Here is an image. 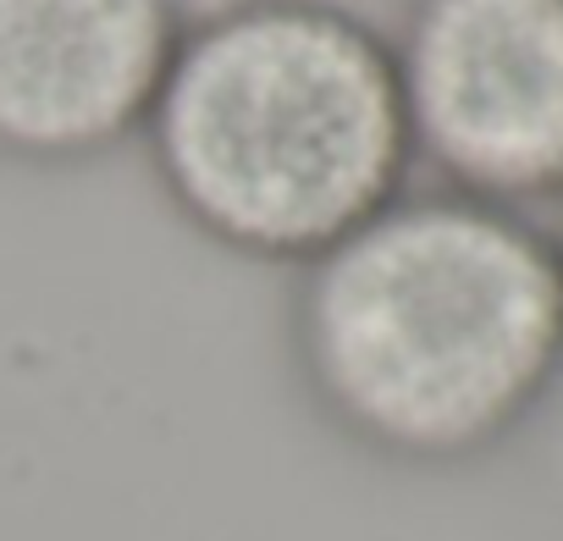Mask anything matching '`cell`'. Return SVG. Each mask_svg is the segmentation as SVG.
I'll return each mask as SVG.
<instances>
[{
	"label": "cell",
	"instance_id": "2",
	"mask_svg": "<svg viewBox=\"0 0 563 541\" xmlns=\"http://www.w3.org/2000/svg\"><path fill=\"white\" fill-rule=\"evenodd\" d=\"M139 144L183 227L288 270L382 216L415 172L393 40L338 0L188 18Z\"/></svg>",
	"mask_w": 563,
	"mask_h": 541
},
{
	"label": "cell",
	"instance_id": "1",
	"mask_svg": "<svg viewBox=\"0 0 563 541\" xmlns=\"http://www.w3.org/2000/svg\"><path fill=\"white\" fill-rule=\"evenodd\" d=\"M288 354L316 415L371 459L459 470L563 387V249L525 210L404 188L294 270Z\"/></svg>",
	"mask_w": 563,
	"mask_h": 541
},
{
	"label": "cell",
	"instance_id": "4",
	"mask_svg": "<svg viewBox=\"0 0 563 541\" xmlns=\"http://www.w3.org/2000/svg\"><path fill=\"white\" fill-rule=\"evenodd\" d=\"M183 0H0V161L95 166L139 144Z\"/></svg>",
	"mask_w": 563,
	"mask_h": 541
},
{
	"label": "cell",
	"instance_id": "5",
	"mask_svg": "<svg viewBox=\"0 0 563 541\" xmlns=\"http://www.w3.org/2000/svg\"><path fill=\"white\" fill-rule=\"evenodd\" d=\"M558 249H563V232H558Z\"/></svg>",
	"mask_w": 563,
	"mask_h": 541
},
{
	"label": "cell",
	"instance_id": "3",
	"mask_svg": "<svg viewBox=\"0 0 563 541\" xmlns=\"http://www.w3.org/2000/svg\"><path fill=\"white\" fill-rule=\"evenodd\" d=\"M415 161L442 188L563 205V0H409L393 40Z\"/></svg>",
	"mask_w": 563,
	"mask_h": 541
}]
</instances>
